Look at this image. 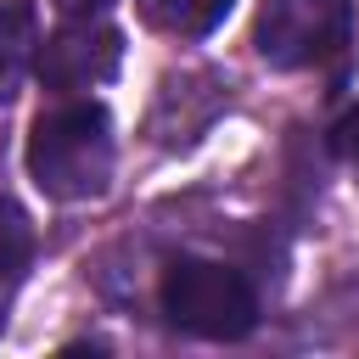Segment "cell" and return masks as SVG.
I'll return each mask as SVG.
<instances>
[{
	"instance_id": "277c9868",
	"label": "cell",
	"mask_w": 359,
	"mask_h": 359,
	"mask_svg": "<svg viewBox=\"0 0 359 359\" xmlns=\"http://www.w3.org/2000/svg\"><path fill=\"white\" fill-rule=\"evenodd\" d=\"M118 56H123V34L112 22H101V17H67L39 45V79L56 95H79V90L107 84L118 73Z\"/></svg>"
},
{
	"instance_id": "3957f363",
	"label": "cell",
	"mask_w": 359,
	"mask_h": 359,
	"mask_svg": "<svg viewBox=\"0 0 359 359\" xmlns=\"http://www.w3.org/2000/svg\"><path fill=\"white\" fill-rule=\"evenodd\" d=\"M348 0H258L252 45L269 67H320L348 45Z\"/></svg>"
},
{
	"instance_id": "6da1fadb",
	"label": "cell",
	"mask_w": 359,
	"mask_h": 359,
	"mask_svg": "<svg viewBox=\"0 0 359 359\" xmlns=\"http://www.w3.org/2000/svg\"><path fill=\"white\" fill-rule=\"evenodd\" d=\"M28 174L56 202L101 196L112 180V118L101 101H62L34 118Z\"/></svg>"
},
{
	"instance_id": "5b68a950",
	"label": "cell",
	"mask_w": 359,
	"mask_h": 359,
	"mask_svg": "<svg viewBox=\"0 0 359 359\" xmlns=\"http://www.w3.org/2000/svg\"><path fill=\"white\" fill-rule=\"evenodd\" d=\"M34 45H39V34H34V6H28V0H0V101L17 95Z\"/></svg>"
},
{
	"instance_id": "52a82bcc",
	"label": "cell",
	"mask_w": 359,
	"mask_h": 359,
	"mask_svg": "<svg viewBox=\"0 0 359 359\" xmlns=\"http://www.w3.org/2000/svg\"><path fill=\"white\" fill-rule=\"evenodd\" d=\"M28 252H34V224H28V213H22L11 196H0V280H11V275L28 264Z\"/></svg>"
},
{
	"instance_id": "8992f818",
	"label": "cell",
	"mask_w": 359,
	"mask_h": 359,
	"mask_svg": "<svg viewBox=\"0 0 359 359\" xmlns=\"http://www.w3.org/2000/svg\"><path fill=\"white\" fill-rule=\"evenodd\" d=\"M135 6H140V17H146L151 28L180 34V39H196V34L219 28L236 0H135Z\"/></svg>"
},
{
	"instance_id": "7a4b0ae2",
	"label": "cell",
	"mask_w": 359,
	"mask_h": 359,
	"mask_svg": "<svg viewBox=\"0 0 359 359\" xmlns=\"http://www.w3.org/2000/svg\"><path fill=\"white\" fill-rule=\"evenodd\" d=\"M157 303H163L168 325H180L191 337H213V342H236L258 325V297H252L247 275L230 264H213V258H174L163 269Z\"/></svg>"
},
{
	"instance_id": "9c48e42d",
	"label": "cell",
	"mask_w": 359,
	"mask_h": 359,
	"mask_svg": "<svg viewBox=\"0 0 359 359\" xmlns=\"http://www.w3.org/2000/svg\"><path fill=\"white\" fill-rule=\"evenodd\" d=\"M56 6H62L67 17H101V11L112 6V0H56Z\"/></svg>"
},
{
	"instance_id": "ba28073f",
	"label": "cell",
	"mask_w": 359,
	"mask_h": 359,
	"mask_svg": "<svg viewBox=\"0 0 359 359\" xmlns=\"http://www.w3.org/2000/svg\"><path fill=\"white\" fill-rule=\"evenodd\" d=\"M331 146H337V157H348V163H359V101L337 118V129H331Z\"/></svg>"
}]
</instances>
